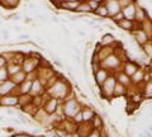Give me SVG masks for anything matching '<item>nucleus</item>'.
Instances as JSON below:
<instances>
[{
	"label": "nucleus",
	"mask_w": 152,
	"mask_h": 137,
	"mask_svg": "<svg viewBox=\"0 0 152 137\" xmlns=\"http://www.w3.org/2000/svg\"><path fill=\"white\" fill-rule=\"evenodd\" d=\"M5 79H7V71L1 67V69H0V84L5 81Z\"/></svg>",
	"instance_id": "7ed1b4c3"
},
{
	"label": "nucleus",
	"mask_w": 152,
	"mask_h": 137,
	"mask_svg": "<svg viewBox=\"0 0 152 137\" xmlns=\"http://www.w3.org/2000/svg\"><path fill=\"white\" fill-rule=\"evenodd\" d=\"M104 78H105V71H100V73L98 74V81L99 83H103L104 80H105Z\"/></svg>",
	"instance_id": "39448f33"
},
{
	"label": "nucleus",
	"mask_w": 152,
	"mask_h": 137,
	"mask_svg": "<svg viewBox=\"0 0 152 137\" xmlns=\"http://www.w3.org/2000/svg\"><path fill=\"white\" fill-rule=\"evenodd\" d=\"M90 7H94V8H96L98 5H96V3H95V1H90Z\"/></svg>",
	"instance_id": "f8f14e48"
},
{
	"label": "nucleus",
	"mask_w": 152,
	"mask_h": 137,
	"mask_svg": "<svg viewBox=\"0 0 152 137\" xmlns=\"http://www.w3.org/2000/svg\"><path fill=\"white\" fill-rule=\"evenodd\" d=\"M17 137H24V136H17Z\"/></svg>",
	"instance_id": "4468645a"
},
{
	"label": "nucleus",
	"mask_w": 152,
	"mask_h": 137,
	"mask_svg": "<svg viewBox=\"0 0 152 137\" xmlns=\"http://www.w3.org/2000/svg\"><path fill=\"white\" fill-rule=\"evenodd\" d=\"M4 64H5V60H4L3 57H0V69L4 66Z\"/></svg>",
	"instance_id": "9b49d317"
},
{
	"label": "nucleus",
	"mask_w": 152,
	"mask_h": 137,
	"mask_svg": "<svg viewBox=\"0 0 152 137\" xmlns=\"http://www.w3.org/2000/svg\"><path fill=\"white\" fill-rule=\"evenodd\" d=\"M119 26H121V27H124L126 29H129V28H131V23L128 22V21H122V22L119 23Z\"/></svg>",
	"instance_id": "0eeeda50"
},
{
	"label": "nucleus",
	"mask_w": 152,
	"mask_h": 137,
	"mask_svg": "<svg viewBox=\"0 0 152 137\" xmlns=\"http://www.w3.org/2000/svg\"><path fill=\"white\" fill-rule=\"evenodd\" d=\"M18 71V66H13V67H9V73L10 74H14Z\"/></svg>",
	"instance_id": "9d476101"
},
{
	"label": "nucleus",
	"mask_w": 152,
	"mask_h": 137,
	"mask_svg": "<svg viewBox=\"0 0 152 137\" xmlns=\"http://www.w3.org/2000/svg\"><path fill=\"white\" fill-rule=\"evenodd\" d=\"M13 86V84H10L9 81H4L0 84V94H7L9 90H10V88Z\"/></svg>",
	"instance_id": "f257e3e1"
},
{
	"label": "nucleus",
	"mask_w": 152,
	"mask_h": 137,
	"mask_svg": "<svg viewBox=\"0 0 152 137\" xmlns=\"http://www.w3.org/2000/svg\"><path fill=\"white\" fill-rule=\"evenodd\" d=\"M77 9L79 10H84V12H89L90 10V8L88 5H80V7H77Z\"/></svg>",
	"instance_id": "6e6552de"
},
{
	"label": "nucleus",
	"mask_w": 152,
	"mask_h": 137,
	"mask_svg": "<svg viewBox=\"0 0 152 137\" xmlns=\"http://www.w3.org/2000/svg\"><path fill=\"white\" fill-rule=\"evenodd\" d=\"M98 14H102V15H107V14H108V10H107L105 8L99 9V10H98Z\"/></svg>",
	"instance_id": "1a4fd4ad"
},
{
	"label": "nucleus",
	"mask_w": 152,
	"mask_h": 137,
	"mask_svg": "<svg viewBox=\"0 0 152 137\" xmlns=\"http://www.w3.org/2000/svg\"><path fill=\"white\" fill-rule=\"evenodd\" d=\"M64 7H65L66 9H75V8L79 7V3H77V1H74V3H65Z\"/></svg>",
	"instance_id": "f03ea898"
},
{
	"label": "nucleus",
	"mask_w": 152,
	"mask_h": 137,
	"mask_svg": "<svg viewBox=\"0 0 152 137\" xmlns=\"http://www.w3.org/2000/svg\"><path fill=\"white\" fill-rule=\"evenodd\" d=\"M127 73L128 74H134L136 73V66H133V65H128L127 66Z\"/></svg>",
	"instance_id": "423d86ee"
},
{
	"label": "nucleus",
	"mask_w": 152,
	"mask_h": 137,
	"mask_svg": "<svg viewBox=\"0 0 152 137\" xmlns=\"http://www.w3.org/2000/svg\"><path fill=\"white\" fill-rule=\"evenodd\" d=\"M96 1H99V0H96Z\"/></svg>",
	"instance_id": "2eb2a0df"
},
{
	"label": "nucleus",
	"mask_w": 152,
	"mask_h": 137,
	"mask_svg": "<svg viewBox=\"0 0 152 137\" xmlns=\"http://www.w3.org/2000/svg\"><path fill=\"white\" fill-rule=\"evenodd\" d=\"M55 108H56V100H53V99H52V102L48 103L47 111H48V112H53V111H55Z\"/></svg>",
	"instance_id": "20e7f679"
},
{
	"label": "nucleus",
	"mask_w": 152,
	"mask_h": 137,
	"mask_svg": "<svg viewBox=\"0 0 152 137\" xmlns=\"http://www.w3.org/2000/svg\"><path fill=\"white\" fill-rule=\"evenodd\" d=\"M33 88H34V89H33L34 92H37V90H38V83H37V81L34 83V86H33Z\"/></svg>",
	"instance_id": "ddd939ff"
}]
</instances>
